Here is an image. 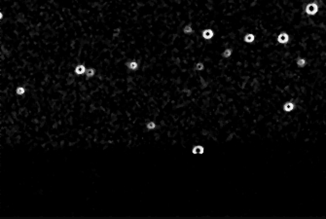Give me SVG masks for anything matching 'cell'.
Wrapping results in <instances>:
<instances>
[{"instance_id": "obj_15", "label": "cell", "mask_w": 326, "mask_h": 219, "mask_svg": "<svg viewBox=\"0 0 326 219\" xmlns=\"http://www.w3.org/2000/svg\"><path fill=\"white\" fill-rule=\"evenodd\" d=\"M16 94H17L18 96H23V94H26V89H24L23 87H18V88L16 89Z\"/></svg>"}, {"instance_id": "obj_2", "label": "cell", "mask_w": 326, "mask_h": 219, "mask_svg": "<svg viewBox=\"0 0 326 219\" xmlns=\"http://www.w3.org/2000/svg\"><path fill=\"white\" fill-rule=\"evenodd\" d=\"M276 42H278L279 45H282V46H285V45L290 43V34L286 31H281L279 32L276 36Z\"/></svg>"}, {"instance_id": "obj_5", "label": "cell", "mask_w": 326, "mask_h": 219, "mask_svg": "<svg viewBox=\"0 0 326 219\" xmlns=\"http://www.w3.org/2000/svg\"><path fill=\"white\" fill-rule=\"evenodd\" d=\"M242 40L245 44L251 45V44H253L255 42V40H256V35H255L253 32H247V33H245L244 35H243Z\"/></svg>"}, {"instance_id": "obj_3", "label": "cell", "mask_w": 326, "mask_h": 219, "mask_svg": "<svg viewBox=\"0 0 326 219\" xmlns=\"http://www.w3.org/2000/svg\"><path fill=\"white\" fill-rule=\"evenodd\" d=\"M281 110L283 111L284 113H287V114L294 112V111L296 110V103L293 101V100H286V101H284V102L282 103Z\"/></svg>"}, {"instance_id": "obj_13", "label": "cell", "mask_w": 326, "mask_h": 219, "mask_svg": "<svg viewBox=\"0 0 326 219\" xmlns=\"http://www.w3.org/2000/svg\"><path fill=\"white\" fill-rule=\"evenodd\" d=\"M85 74H86V76L88 77V78L93 77L94 74H96V69H94V68H87Z\"/></svg>"}, {"instance_id": "obj_14", "label": "cell", "mask_w": 326, "mask_h": 219, "mask_svg": "<svg viewBox=\"0 0 326 219\" xmlns=\"http://www.w3.org/2000/svg\"><path fill=\"white\" fill-rule=\"evenodd\" d=\"M156 127H157V125H156L155 121H149V122H148V123L146 124V128H147V130H149V131H153V130H155V129H156Z\"/></svg>"}, {"instance_id": "obj_12", "label": "cell", "mask_w": 326, "mask_h": 219, "mask_svg": "<svg viewBox=\"0 0 326 219\" xmlns=\"http://www.w3.org/2000/svg\"><path fill=\"white\" fill-rule=\"evenodd\" d=\"M205 68V63H203V61H198V63L195 64V70L198 72L204 71Z\"/></svg>"}, {"instance_id": "obj_11", "label": "cell", "mask_w": 326, "mask_h": 219, "mask_svg": "<svg viewBox=\"0 0 326 219\" xmlns=\"http://www.w3.org/2000/svg\"><path fill=\"white\" fill-rule=\"evenodd\" d=\"M86 70H87V68L84 64H78L75 67L74 72H75V74H77V75H83V74L86 73Z\"/></svg>"}, {"instance_id": "obj_6", "label": "cell", "mask_w": 326, "mask_h": 219, "mask_svg": "<svg viewBox=\"0 0 326 219\" xmlns=\"http://www.w3.org/2000/svg\"><path fill=\"white\" fill-rule=\"evenodd\" d=\"M234 55V49L232 47H227L225 48L223 51L221 52V57L224 60H229L233 57Z\"/></svg>"}, {"instance_id": "obj_1", "label": "cell", "mask_w": 326, "mask_h": 219, "mask_svg": "<svg viewBox=\"0 0 326 219\" xmlns=\"http://www.w3.org/2000/svg\"><path fill=\"white\" fill-rule=\"evenodd\" d=\"M319 4L316 1H312L306 4V6L304 8V12L309 17H313V16H316L319 13Z\"/></svg>"}, {"instance_id": "obj_10", "label": "cell", "mask_w": 326, "mask_h": 219, "mask_svg": "<svg viewBox=\"0 0 326 219\" xmlns=\"http://www.w3.org/2000/svg\"><path fill=\"white\" fill-rule=\"evenodd\" d=\"M192 153L196 155H201L205 153V147L201 145H195L192 148Z\"/></svg>"}, {"instance_id": "obj_16", "label": "cell", "mask_w": 326, "mask_h": 219, "mask_svg": "<svg viewBox=\"0 0 326 219\" xmlns=\"http://www.w3.org/2000/svg\"><path fill=\"white\" fill-rule=\"evenodd\" d=\"M0 19H1V20H2V19H3V14H2V13H1V14H0Z\"/></svg>"}, {"instance_id": "obj_9", "label": "cell", "mask_w": 326, "mask_h": 219, "mask_svg": "<svg viewBox=\"0 0 326 219\" xmlns=\"http://www.w3.org/2000/svg\"><path fill=\"white\" fill-rule=\"evenodd\" d=\"M182 32L185 34V35H192L195 33V29H194L193 27V24L192 23H187L185 24V26H183L182 28Z\"/></svg>"}, {"instance_id": "obj_4", "label": "cell", "mask_w": 326, "mask_h": 219, "mask_svg": "<svg viewBox=\"0 0 326 219\" xmlns=\"http://www.w3.org/2000/svg\"><path fill=\"white\" fill-rule=\"evenodd\" d=\"M201 38H203L205 41H210L214 36H215V32H214L212 28L208 27L201 31Z\"/></svg>"}, {"instance_id": "obj_8", "label": "cell", "mask_w": 326, "mask_h": 219, "mask_svg": "<svg viewBox=\"0 0 326 219\" xmlns=\"http://www.w3.org/2000/svg\"><path fill=\"white\" fill-rule=\"evenodd\" d=\"M126 66L129 68L130 70L135 71V70H137V68L139 67V63H137V60H128V61H127V63H126Z\"/></svg>"}, {"instance_id": "obj_7", "label": "cell", "mask_w": 326, "mask_h": 219, "mask_svg": "<svg viewBox=\"0 0 326 219\" xmlns=\"http://www.w3.org/2000/svg\"><path fill=\"white\" fill-rule=\"evenodd\" d=\"M295 64L298 68L303 69L308 65V60L304 57H298L295 60Z\"/></svg>"}]
</instances>
